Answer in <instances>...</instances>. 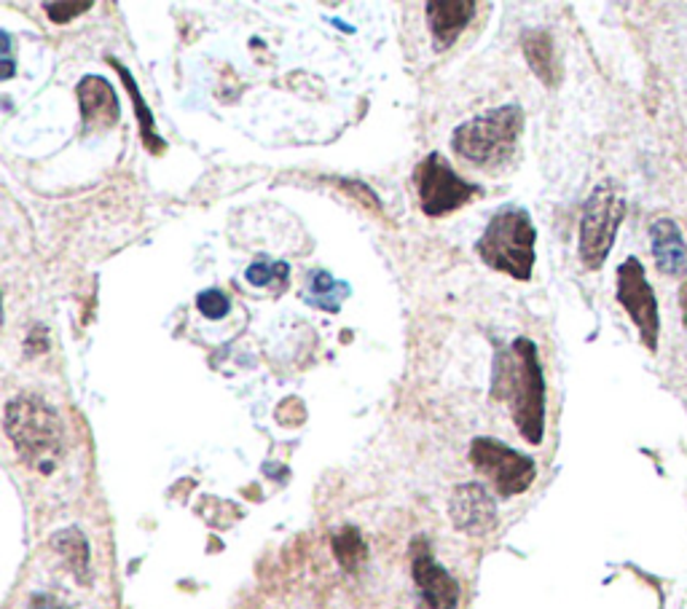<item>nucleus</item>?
<instances>
[{
    "label": "nucleus",
    "mask_w": 687,
    "mask_h": 609,
    "mask_svg": "<svg viewBox=\"0 0 687 609\" xmlns=\"http://www.w3.org/2000/svg\"><path fill=\"white\" fill-rule=\"evenodd\" d=\"M492 398L507 403L513 422L524 440L542 443L545 435V379L537 344L527 336H518L507 350L494 357Z\"/></svg>",
    "instance_id": "obj_1"
},
{
    "label": "nucleus",
    "mask_w": 687,
    "mask_h": 609,
    "mask_svg": "<svg viewBox=\"0 0 687 609\" xmlns=\"http://www.w3.org/2000/svg\"><path fill=\"white\" fill-rule=\"evenodd\" d=\"M3 427L27 467L51 475L65 454V427L60 414L36 394H20L5 403Z\"/></svg>",
    "instance_id": "obj_2"
},
{
    "label": "nucleus",
    "mask_w": 687,
    "mask_h": 609,
    "mask_svg": "<svg viewBox=\"0 0 687 609\" xmlns=\"http://www.w3.org/2000/svg\"><path fill=\"white\" fill-rule=\"evenodd\" d=\"M537 231L524 207L507 205L489 220L476 251L489 269L527 282L535 269Z\"/></svg>",
    "instance_id": "obj_3"
},
{
    "label": "nucleus",
    "mask_w": 687,
    "mask_h": 609,
    "mask_svg": "<svg viewBox=\"0 0 687 609\" xmlns=\"http://www.w3.org/2000/svg\"><path fill=\"white\" fill-rule=\"evenodd\" d=\"M522 132L524 108L502 106L459 124L454 130L452 145L462 159L473 161V165L483 167V170H494V167L505 165L511 159Z\"/></svg>",
    "instance_id": "obj_4"
},
{
    "label": "nucleus",
    "mask_w": 687,
    "mask_h": 609,
    "mask_svg": "<svg viewBox=\"0 0 687 609\" xmlns=\"http://www.w3.org/2000/svg\"><path fill=\"white\" fill-rule=\"evenodd\" d=\"M623 218H626V196H623L621 185L604 180L591 191L580 216L577 251H580V260L588 271H599L608 264Z\"/></svg>",
    "instance_id": "obj_5"
},
{
    "label": "nucleus",
    "mask_w": 687,
    "mask_h": 609,
    "mask_svg": "<svg viewBox=\"0 0 687 609\" xmlns=\"http://www.w3.org/2000/svg\"><path fill=\"white\" fill-rule=\"evenodd\" d=\"M615 299L626 309L631 322L637 325L639 339L648 352H658V336H661V315H658V299L652 290L648 271L637 255H628L615 275Z\"/></svg>",
    "instance_id": "obj_6"
},
{
    "label": "nucleus",
    "mask_w": 687,
    "mask_h": 609,
    "mask_svg": "<svg viewBox=\"0 0 687 609\" xmlns=\"http://www.w3.org/2000/svg\"><path fill=\"white\" fill-rule=\"evenodd\" d=\"M470 462L478 473L487 475L500 497H516L532 486L537 465L532 456L511 449L502 440L476 438L470 443Z\"/></svg>",
    "instance_id": "obj_7"
},
{
    "label": "nucleus",
    "mask_w": 687,
    "mask_h": 609,
    "mask_svg": "<svg viewBox=\"0 0 687 609\" xmlns=\"http://www.w3.org/2000/svg\"><path fill=\"white\" fill-rule=\"evenodd\" d=\"M417 191L425 216L443 218L459 210L478 194V188L462 180L441 154H430L417 167Z\"/></svg>",
    "instance_id": "obj_8"
},
{
    "label": "nucleus",
    "mask_w": 687,
    "mask_h": 609,
    "mask_svg": "<svg viewBox=\"0 0 687 609\" xmlns=\"http://www.w3.org/2000/svg\"><path fill=\"white\" fill-rule=\"evenodd\" d=\"M412 574L414 583H417L421 605L425 609H457L459 601V585L435 559H432L430 550L417 539L414 545V559H412Z\"/></svg>",
    "instance_id": "obj_9"
},
{
    "label": "nucleus",
    "mask_w": 687,
    "mask_h": 609,
    "mask_svg": "<svg viewBox=\"0 0 687 609\" xmlns=\"http://www.w3.org/2000/svg\"><path fill=\"white\" fill-rule=\"evenodd\" d=\"M449 515L462 535L483 537L496 526V504L481 484H462L449 502Z\"/></svg>",
    "instance_id": "obj_10"
},
{
    "label": "nucleus",
    "mask_w": 687,
    "mask_h": 609,
    "mask_svg": "<svg viewBox=\"0 0 687 609\" xmlns=\"http://www.w3.org/2000/svg\"><path fill=\"white\" fill-rule=\"evenodd\" d=\"M78 106H81V121H84L86 132L108 130L119 121L121 108L115 100L113 86L100 75H86L76 86Z\"/></svg>",
    "instance_id": "obj_11"
},
{
    "label": "nucleus",
    "mask_w": 687,
    "mask_h": 609,
    "mask_svg": "<svg viewBox=\"0 0 687 609\" xmlns=\"http://www.w3.org/2000/svg\"><path fill=\"white\" fill-rule=\"evenodd\" d=\"M650 245L658 271L666 277L687 275V242L677 220L658 218L650 226Z\"/></svg>",
    "instance_id": "obj_12"
},
{
    "label": "nucleus",
    "mask_w": 687,
    "mask_h": 609,
    "mask_svg": "<svg viewBox=\"0 0 687 609\" xmlns=\"http://www.w3.org/2000/svg\"><path fill=\"white\" fill-rule=\"evenodd\" d=\"M473 14H476L473 0H432L427 3V22H430L435 49H449L459 38V33L470 25Z\"/></svg>",
    "instance_id": "obj_13"
},
{
    "label": "nucleus",
    "mask_w": 687,
    "mask_h": 609,
    "mask_svg": "<svg viewBox=\"0 0 687 609\" xmlns=\"http://www.w3.org/2000/svg\"><path fill=\"white\" fill-rule=\"evenodd\" d=\"M524 57H527L529 68L537 78L545 86L559 84V65H556V51H553V38L545 31H529L522 38Z\"/></svg>",
    "instance_id": "obj_14"
},
{
    "label": "nucleus",
    "mask_w": 687,
    "mask_h": 609,
    "mask_svg": "<svg viewBox=\"0 0 687 609\" xmlns=\"http://www.w3.org/2000/svg\"><path fill=\"white\" fill-rule=\"evenodd\" d=\"M51 548L62 556V561L68 564V570L73 572V577L78 583L89 580V543H86L84 532L71 526V529H62L51 537Z\"/></svg>",
    "instance_id": "obj_15"
},
{
    "label": "nucleus",
    "mask_w": 687,
    "mask_h": 609,
    "mask_svg": "<svg viewBox=\"0 0 687 609\" xmlns=\"http://www.w3.org/2000/svg\"><path fill=\"white\" fill-rule=\"evenodd\" d=\"M349 295V285L346 282L333 280L331 271L317 269L311 271L309 277V288H306V301L317 309L328 312V315H339L342 309V301Z\"/></svg>",
    "instance_id": "obj_16"
},
{
    "label": "nucleus",
    "mask_w": 687,
    "mask_h": 609,
    "mask_svg": "<svg viewBox=\"0 0 687 609\" xmlns=\"http://www.w3.org/2000/svg\"><path fill=\"white\" fill-rule=\"evenodd\" d=\"M111 65L115 68V71H119V75L121 78H124V86L126 89H130V95H132V102H135V110H137V119H140V135H143V143H146V148L151 150V154H156V156H161L164 154V141H161L159 135H156V124H154V113L151 110L146 108V100H143V95H140V89H137V81L132 78V73L126 71L124 65H121L119 60H113L111 57Z\"/></svg>",
    "instance_id": "obj_17"
},
{
    "label": "nucleus",
    "mask_w": 687,
    "mask_h": 609,
    "mask_svg": "<svg viewBox=\"0 0 687 609\" xmlns=\"http://www.w3.org/2000/svg\"><path fill=\"white\" fill-rule=\"evenodd\" d=\"M333 556H336V561L344 567L346 572L355 574L357 570H360V564L368 556L366 539H363L360 529H355V526H344L342 532H336V535H333Z\"/></svg>",
    "instance_id": "obj_18"
},
{
    "label": "nucleus",
    "mask_w": 687,
    "mask_h": 609,
    "mask_svg": "<svg viewBox=\"0 0 687 609\" xmlns=\"http://www.w3.org/2000/svg\"><path fill=\"white\" fill-rule=\"evenodd\" d=\"M287 264L285 260H269V258H258L256 264H250V269L245 271L247 282L256 288H269V285H282L287 282Z\"/></svg>",
    "instance_id": "obj_19"
},
{
    "label": "nucleus",
    "mask_w": 687,
    "mask_h": 609,
    "mask_svg": "<svg viewBox=\"0 0 687 609\" xmlns=\"http://www.w3.org/2000/svg\"><path fill=\"white\" fill-rule=\"evenodd\" d=\"M196 309H199L207 320H221V317L229 315L231 301L226 293H221V290H205V293H199V299H196Z\"/></svg>",
    "instance_id": "obj_20"
},
{
    "label": "nucleus",
    "mask_w": 687,
    "mask_h": 609,
    "mask_svg": "<svg viewBox=\"0 0 687 609\" xmlns=\"http://www.w3.org/2000/svg\"><path fill=\"white\" fill-rule=\"evenodd\" d=\"M91 9V0H78V3H44V11L54 25H65V22L76 20Z\"/></svg>",
    "instance_id": "obj_21"
},
{
    "label": "nucleus",
    "mask_w": 687,
    "mask_h": 609,
    "mask_svg": "<svg viewBox=\"0 0 687 609\" xmlns=\"http://www.w3.org/2000/svg\"><path fill=\"white\" fill-rule=\"evenodd\" d=\"M342 188H346V191H352V194L357 196V199L363 202V205H371V207H379V196L373 194L371 188H368V185H363V183H352V180H344L342 183Z\"/></svg>",
    "instance_id": "obj_22"
},
{
    "label": "nucleus",
    "mask_w": 687,
    "mask_h": 609,
    "mask_svg": "<svg viewBox=\"0 0 687 609\" xmlns=\"http://www.w3.org/2000/svg\"><path fill=\"white\" fill-rule=\"evenodd\" d=\"M46 346H49V341H46V330L40 328V325H36V328L30 330V336H27V355H38V352H44Z\"/></svg>",
    "instance_id": "obj_23"
},
{
    "label": "nucleus",
    "mask_w": 687,
    "mask_h": 609,
    "mask_svg": "<svg viewBox=\"0 0 687 609\" xmlns=\"http://www.w3.org/2000/svg\"><path fill=\"white\" fill-rule=\"evenodd\" d=\"M27 609H71V607L51 594H36L30 599V605H27Z\"/></svg>",
    "instance_id": "obj_24"
},
{
    "label": "nucleus",
    "mask_w": 687,
    "mask_h": 609,
    "mask_svg": "<svg viewBox=\"0 0 687 609\" xmlns=\"http://www.w3.org/2000/svg\"><path fill=\"white\" fill-rule=\"evenodd\" d=\"M679 306H683V317H685V322H687V282L683 288H679Z\"/></svg>",
    "instance_id": "obj_25"
}]
</instances>
